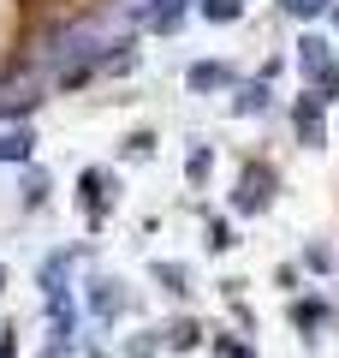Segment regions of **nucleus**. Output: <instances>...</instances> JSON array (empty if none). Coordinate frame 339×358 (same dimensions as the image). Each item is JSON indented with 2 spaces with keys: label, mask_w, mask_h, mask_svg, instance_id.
<instances>
[{
  "label": "nucleus",
  "mask_w": 339,
  "mask_h": 358,
  "mask_svg": "<svg viewBox=\"0 0 339 358\" xmlns=\"http://www.w3.org/2000/svg\"><path fill=\"white\" fill-rule=\"evenodd\" d=\"M190 84H197V90H209V84H226V72H220V66H197V72H190Z\"/></svg>",
  "instance_id": "39448f33"
},
{
  "label": "nucleus",
  "mask_w": 339,
  "mask_h": 358,
  "mask_svg": "<svg viewBox=\"0 0 339 358\" xmlns=\"http://www.w3.org/2000/svg\"><path fill=\"white\" fill-rule=\"evenodd\" d=\"M268 185H274V179H268V173H244V192H239V209H262V203H268Z\"/></svg>",
  "instance_id": "f03ea898"
},
{
  "label": "nucleus",
  "mask_w": 339,
  "mask_h": 358,
  "mask_svg": "<svg viewBox=\"0 0 339 358\" xmlns=\"http://www.w3.org/2000/svg\"><path fill=\"white\" fill-rule=\"evenodd\" d=\"M214 358H250V352H244L239 341H214Z\"/></svg>",
  "instance_id": "423d86ee"
},
{
  "label": "nucleus",
  "mask_w": 339,
  "mask_h": 358,
  "mask_svg": "<svg viewBox=\"0 0 339 358\" xmlns=\"http://www.w3.org/2000/svg\"><path fill=\"white\" fill-rule=\"evenodd\" d=\"M286 6H292V13H322L327 0H286Z\"/></svg>",
  "instance_id": "0eeeda50"
},
{
  "label": "nucleus",
  "mask_w": 339,
  "mask_h": 358,
  "mask_svg": "<svg viewBox=\"0 0 339 358\" xmlns=\"http://www.w3.org/2000/svg\"><path fill=\"white\" fill-rule=\"evenodd\" d=\"M239 13H244L239 0H202V18H214V24H232Z\"/></svg>",
  "instance_id": "7ed1b4c3"
},
{
  "label": "nucleus",
  "mask_w": 339,
  "mask_h": 358,
  "mask_svg": "<svg viewBox=\"0 0 339 358\" xmlns=\"http://www.w3.org/2000/svg\"><path fill=\"white\" fill-rule=\"evenodd\" d=\"M30 155V138L18 131V138H0V162H24Z\"/></svg>",
  "instance_id": "20e7f679"
},
{
  "label": "nucleus",
  "mask_w": 339,
  "mask_h": 358,
  "mask_svg": "<svg viewBox=\"0 0 339 358\" xmlns=\"http://www.w3.org/2000/svg\"><path fill=\"white\" fill-rule=\"evenodd\" d=\"M303 72L315 78V90H322V102L333 96V60H327V42H303Z\"/></svg>",
  "instance_id": "f257e3e1"
}]
</instances>
